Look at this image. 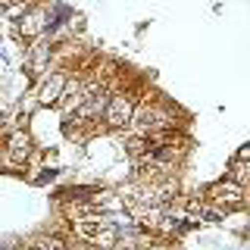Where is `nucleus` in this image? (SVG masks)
I'll return each instance as SVG.
<instances>
[{
	"label": "nucleus",
	"instance_id": "obj_1",
	"mask_svg": "<svg viewBox=\"0 0 250 250\" xmlns=\"http://www.w3.org/2000/svg\"><path fill=\"white\" fill-rule=\"evenodd\" d=\"M135 109H138V97L131 91H113L104 116V128L109 131H128L131 119H135Z\"/></svg>",
	"mask_w": 250,
	"mask_h": 250
},
{
	"label": "nucleus",
	"instance_id": "obj_2",
	"mask_svg": "<svg viewBox=\"0 0 250 250\" xmlns=\"http://www.w3.org/2000/svg\"><path fill=\"white\" fill-rule=\"evenodd\" d=\"M247 191L250 188H244L241 182H234L231 175L219 178V182H213L207 188V200L219 203V207H225L231 213V209H244L247 207Z\"/></svg>",
	"mask_w": 250,
	"mask_h": 250
},
{
	"label": "nucleus",
	"instance_id": "obj_3",
	"mask_svg": "<svg viewBox=\"0 0 250 250\" xmlns=\"http://www.w3.org/2000/svg\"><path fill=\"white\" fill-rule=\"evenodd\" d=\"M28 44L31 47L25 50V66H28V72L35 78H44L53 69V62H57V47H53L50 35H41V38H35V41H28Z\"/></svg>",
	"mask_w": 250,
	"mask_h": 250
},
{
	"label": "nucleus",
	"instance_id": "obj_4",
	"mask_svg": "<svg viewBox=\"0 0 250 250\" xmlns=\"http://www.w3.org/2000/svg\"><path fill=\"white\" fill-rule=\"evenodd\" d=\"M69 69H50L44 78H38V100H41V106H57L62 100V94H66V84H69Z\"/></svg>",
	"mask_w": 250,
	"mask_h": 250
},
{
	"label": "nucleus",
	"instance_id": "obj_5",
	"mask_svg": "<svg viewBox=\"0 0 250 250\" xmlns=\"http://www.w3.org/2000/svg\"><path fill=\"white\" fill-rule=\"evenodd\" d=\"M47 28H50V13H47L44 3H31V10L16 22V31H19L22 41H35V38L47 35Z\"/></svg>",
	"mask_w": 250,
	"mask_h": 250
},
{
	"label": "nucleus",
	"instance_id": "obj_6",
	"mask_svg": "<svg viewBox=\"0 0 250 250\" xmlns=\"http://www.w3.org/2000/svg\"><path fill=\"white\" fill-rule=\"evenodd\" d=\"M31 150H35V144H31V135L25 125H19V128H10L6 131V153L19 156V160H28Z\"/></svg>",
	"mask_w": 250,
	"mask_h": 250
},
{
	"label": "nucleus",
	"instance_id": "obj_7",
	"mask_svg": "<svg viewBox=\"0 0 250 250\" xmlns=\"http://www.w3.org/2000/svg\"><path fill=\"white\" fill-rule=\"evenodd\" d=\"M62 247H66V238H60V234H38L28 241V250H62Z\"/></svg>",
	"mask_w": 250,
	"mask_h": 250
},
{
	"label": "nucleus",
	"instance_id": "obj_8",
	"mask_svg": "<svg viewBox=\"0 0 250 250\" xmlns=\"http://www.w3.org/2000/svg\"><path fill=\"white\" fill-rule=\"evenodd\" d=\"M225 175H231L234 182H241L244 188H250V160H241V156H234L229 163V172Z\"/></svg>",
	"mask_w": 250,
	"mask_h": 250
},
{
	"label": "nucleus",
	"instance_id": "obj_9",
	"mask_svg": "<svg viewBox=\"0 0 250 250\" xmlns=\"http://www.w3.org/2000/svg\"><path fill=\"white\" fill-rule=\"evenodd\" d=\"M28 10H31V0H16V3L6 6V19H10L13 25H16V22H19V19H22V16H25Z\"/></svg>",
	"mask_w": 250,
	"mask_h": 250
},
{
	"label": "nucleus",
	"instance_id": "obj_10",
	"mask_svg": "<svg viewBox=\"0 0 250 250\" xmlns=\"http://www.w3.org/2000/svg\"><path fill=\"white\" fill-rule=\"evenodd\" d=\"M38 106H41V100H38V94H31V97H22V104H19V109H22L25 116H31V113H35Z\"/></svg>",
	"mask_w": 250,
	"mask_h": 250
},
{
	"label": "nucleus",
	"instance_id": "obj_11",
	"mask_svg": "<svg viewBox=\"0 0 250 250\" xmlns=\"http://www.w3.org/2000/svg\"><path fill=\"white\" fill-rule=\"evenodd\" d=\"M238 156H241V160H250V144H244V147H241V150H238Z\"/></svg>",
	"mask_w": 250,
	"mask_h": 250
},
{
	"label": "nucleus",
	"instance_id": "obj_12",
	"mask_svg": "<svg viewBox=\"0 0 250 250\" xmlns=\"http://www.w3.org/2000/svg\"><path fill=\"white\" fill-rule=\"evenodd\" d=\"M247 207H250V191H247Z\"/></svg>",
	"mask_w": 250,
	"mask_h": 250
}]
</instances>
